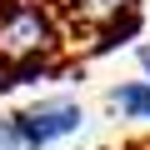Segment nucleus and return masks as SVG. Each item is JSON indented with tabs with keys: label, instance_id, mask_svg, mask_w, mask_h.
<instances>
[{
	"label": "nucleus",
	"instance_id": "1",
	"mask_svg": "<svg viewBox=\"0 0 150 150\" xmlns=\"http://www.w3.org/2000/svg\"><path fill=\"white\" fill-rule=\"evenodd\" d=\"M55 50H60V25H55L50 5H40V0H5L0 5V65L5 70L40 65Z\"/></svg>",
	"mask_w": 150,
	"mask_h": 150
},
{
	"label": "nucleus",
	"instance_id": "2",
	"mask_svg": "<svg viewBox=\"0 0 150 150\" xmlns=\"http://www.w3.org/2000/svg\"><path fill=\"white\" fill-rule=\"evenodd\" d=\"M80 125H85L80 100L50 95V100H35V105H25V110L10 115V140H15V150H50L65 135H75Z\"/></svg>",
	"mask_w": 150,
	"mask_h": 150
},
{
	"label": "nucleus",
	"instance_id": "3",
	"mask_svg": "<svg viewBox=\"0 0 150 150\" xmlns=\"http://www.w3.org/2000/svg\"><path fill=\"white\" fill-rule=\"evenodd\" d=\"M65 10L80 20L90 35H105V30H115L120 20H130L135 0H65Z\"/></svg>",
	"mask_w": 150,
	"mask_h": 150
},
{
	"label": "nucleus",
	"instance_id": "4",
	"mask_svg": "<svg viewBox=\"0 0 150 150\" xmlns=\"http://www.w3.org/2000/svg\"><path fill=\"white\" fill-rule=\"evenodd\" d=\"M110 105L125 120H150V80H125L110 90Z\"/></svg>",
	"mask_w": 150,
	"mask_h": 150
},
{
	"label": "nucleus",
	"instance_id": "5",
	"mask_svg": "<svg viewBox=\"0 0 150 150\" xmlns=\"http://www.w3.org/2000/svg\"><path fill=\"white\" fill-rule=\"evenodd\" d=\"M0 150H15V140H10V115H0Z\"/></svg>",
	"mask_w": 150,
	"mask_h": 150
},
{
	"label": "nucleus",
	"instance_id": "6",
	"mask_svg": "<svg viewBox=\"0 0 150 150\" xmlns=\"http://www.w3.org/2000/svg\"><path fill=\"white\" fill-rule=\"evenodd\" d=\"M135 65L145 70V80H150V45H140V50H135Z\"/></svg>",
	"mask_w": 150,
	"mask_h": 150
}]
</instances>
